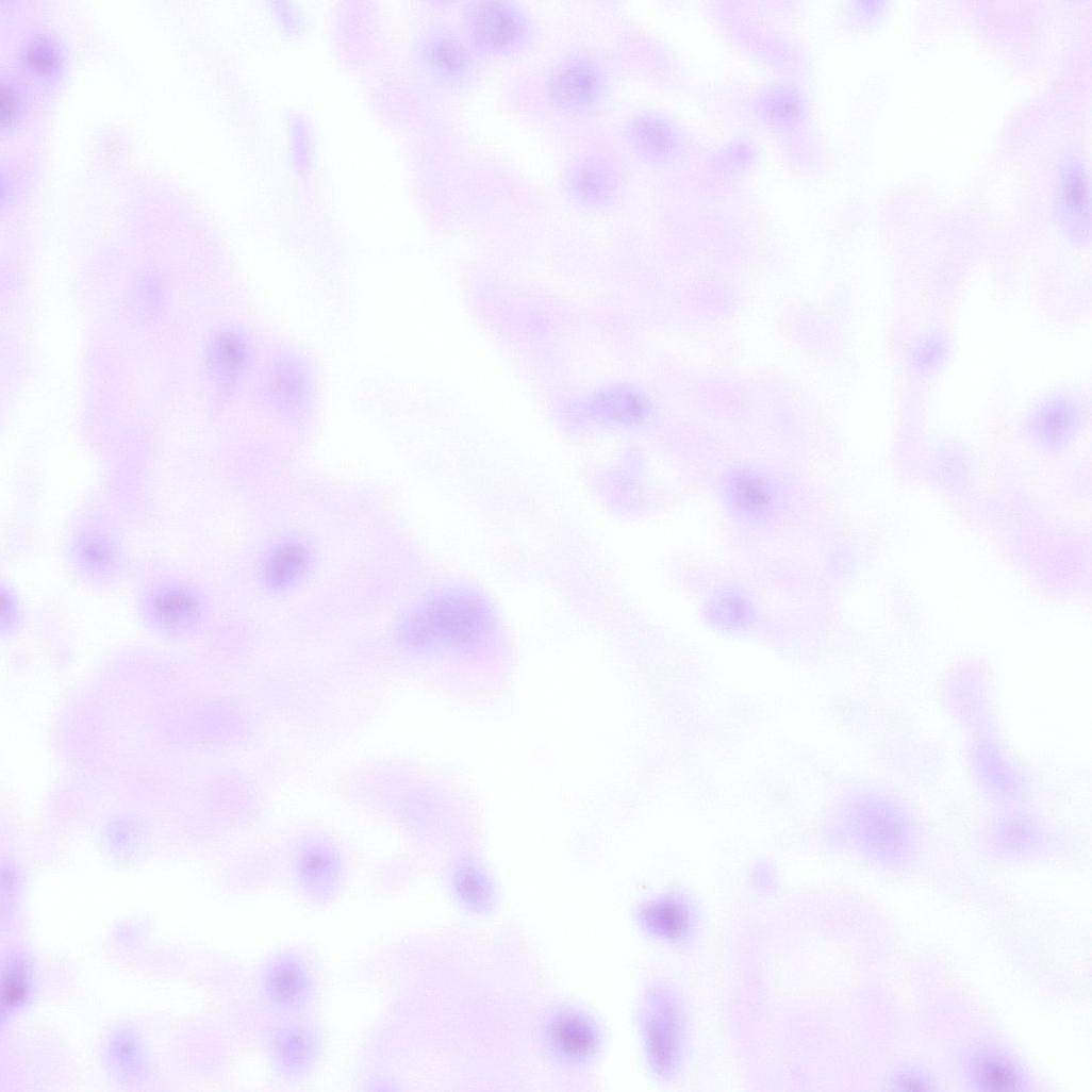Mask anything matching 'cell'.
I'll use <instances>...</instances> for the list:
<instances>
[{
    "instance_id": "6da1fadb",
    "label": "cell",
    "mask_w": 1092,
    "mask_h": 1092,
    "mask_svg": "<svg viewBox=\"0 0 1092 1092\" xmlns=\"http://www.w3.org/2000/svg\"><path fill=\"white\" fill-rule=\"evenodd\" d=\"M491 619L490 610L479 597L446 595L417 609L408 618L402 635L407 644L418 648L457 646L481 636Z\"/></svg>"
},
{
    "instance_id": "7a4b0ae2",
    "label": "cell",
    "mask_w": 1092,
    "mask_h": 1092,
    "mask_svg": "<svg viewBox=\"0 0 1092 1092\" xmlns=\"http://www.w3.org/2000/svg\"><path fill=\"white\" fill-rule=\"evenodd\" d=\"M539 1041L545 1058L555 1066L581 1072L601 1058L606 1035L597 1016L588 1008L561 1003L544 1014Z\"/></svg>"
},
{
    "instance_id": "3957f363",
    "label": "cell",
    "mask_w": 1092,
    "mask_h": 1092,
    "mask_svg": "<svg viewBox=\"0 0 1092 1092\" xmlns=\"http://www.w3.org/2000/svg\"><path fill=\"white\" fill-rule=\"evenodd\" d=\"M638 1026L650 1071L662 1078L673 1075L683 1050V1014L677 996L663 986L649 988L640 1004Z\"/></svg>"
},
{
    "instance_id": "277c9868",
    "label": "cell",
    "mask_w": 1092,
    "mask_h": 1092,
    "mask_svg": "<svg viewBox=\"0 0 1092 1092\" xmlns=\"http://www.w3.org/2000/svg\"><path fill=\"white\" fill-rule=\"evenodd\" d=\"M468 32L474 47L485 53L503 54L515 51L528 35L526 17L504 2H481L468 15Z\"/></svg>"
},
{
    "instance_id": "5b68a950",
    "label": "cell",
    "mask_w": 1092,
    "mask_h": 1092,
    "mask_svg": "<svg viewBox=\"0 0 1092 1092\" xmlns=\"http://www.w3.org/2000/svg\"><path fill=\"white\" fill-rule=\"evenodd\" d=\"M145 615L158 629L168 633H183L198 628L205 615L201 594L194 588L178 582H165L153 588L144 602Z\"/></svg>"
},
{
    "instance_id": "8992f818",
    "label": "cell",
    "mask_w": 1092,
    "mask_h": 1092,
    "mask_svg": "<svg viewBox=\"0 0 1092 1092\" xmlns=\"http://www.w3.org/2000/svg\"><path fill=\"white\" fill-rule=\"evenodd\" d=\"M634 917L647 936L667 943L690 939L696 923L693 906L677 893H663L643 900Z\"/></svg>"
},
{
    "instance_id": "52a82bcc",
    "label": "cell",
    "mask_w": 1092,
    "mask_h": 1092,
    "mask_svg": "<svg viewBox=\"0 0 1092 1092\" xmlns=\"http://www.w3.org/2000/svg\"><path fill=\"white\" fill-rule=\"evenodd\" d=\"M603 85V77L595 65L588 61H573L555 71L548 88L558 106L580 112L599 100Z\"/></svg>"
},
{
    "instance_id": "ba28073f",
    "label": "cell",
    "mask_w": 1092,
    "mask_h": 1092,
    "mask_svg": "<svg viewBox=\"0 0 1092 1092\" xmlns=\"http://www.w3.org/2000/svg\"><path fill=\"white\" fill-rule=\"evenodd\" d=\"M451 886L454 898L467 913L481 916L494 912L498 904L497 888L478 861H464L456 870Z\"/></svg>"
},
{
    "instance_id": "9c48e42d",
    "label": "cell",
    "mask_w": 1092,
    "mask_h": 1092,
    "mask_svg": "<svg viewBox=\"0 0 1092 1092\" xmlns=\"http://www.w3.org/2000/svg\"><path fill=\"white\" fill-rule=\"evenodd\" d=\"M73 556L82 572L96 578L113 577L122 564L119 544L102 530L83 533L75 544Z\"/></svg>"
},
{
    "instance_id": "30bf717a",
    "label": "cell",
    "mask_w": 1092,
    "mask_h": 1092,
    "mask_svg": "<svg viewBox=\"0 0 1092 1092\" xmlns=\"http://www.w3.org/2000/svg\"><path fill=\"white\" fill-rule=\"evenodd\" d=\"M617 180L613 169L603 162L589 159L575 167L568 179L573 197L584 205H605L613 199Z\"/></svg>"
},
{
    "instance_id": "8fae6325",
    "label": "cell",
    "mask_w": 1092,
    "mask_h": 1092,
    "mask_svg": "<svg viewBox=\"0 0 1092 1092\" xmlns=\"http://www.w3.org/2000/svg\"><path fill=\"white\" fill-rule=\"evenodd\" d=\"M628 131L633 147L649 159L663 161L676 151V136L661 119L652 116L639 117L631 122Z\"/></svg>"
},
{
    "instance_id": "7c38bea8",
    "label": "cell",
    "mask_w": 1092,
    "mask_h": 1092,
    "mask_svg": "<svg viewBox=\"0 0 1092 1092\" xmlns=\"http://www.w3.org/2000/svg\"><path fill=\"white\" fill-rule=\"evenodd\" d=\"M309 567L303 546L286 544L277 549L266 566V581L274 590H285L301 579Z\"/></svg>"
},
{
    "instance_id": "4fadbf2b",
    "label": "cell",
    "mask_w": 1092,
    "mask_h": 1092,
    "mask_svg": "<svg viewBox=\"0 0 1092 1092\" xmlns=\"http://www.w3.org/2000/svg\"><path fill=\"white\" fill-rule=\"evenodd\" d=\"M974 1077L982 1089L991 1091L1015 1090L1021 1083L1011 1062L994 1054L982 1055L976 1060Z\"/></svg>"
},
{
    "instance_id": "5bb4252c",
    "label": "cell",
    "mask_w": 1092,
    "mask_h": 1092,
    "mask_svg": "<svg viewBox=\"0 0 1092 1092\" xmlns=\"http://www.w3.org/2000/svg\"><path fill=\"white\" fill-rule=\"evenodd\" d=\"M430 59L433 67L448 78H464L471 69L468 50L452 38H441L433 43Z\"/></svg>"
},
{
    "instance_id": "9a60e30c",
    "label": "cell",
    "mask_w": 1092,
    "mask_h": 1092,
    "mask_svg": "<svg viewBox=\"0 0 1092 1092\" xmlns=\"http://www.w3.org/2000/svg\"><path fill=\"white\" fill-rule=\"evenodd\" d=\"M270 995L278 1002L294 1000L303 989V974L299 966L283 963L276 966L268 980Z\"/></svg>"
},
{
    "instance_id": "2e32d148",
    "label": "cell",
    "mask_w": 1092,
    "mask_h": 1092,
    "mask_svg": "<svg viewBox=\"0 0 1092 1092\" xmlns=\"http://www.w3.org/2000/svg\"><path fill=\"white\" fill-rule=\"evenodd\" d=\"M1063 205L1066 211L1074 215H1082L1089 206L1088 182L1083 171L1076 166H1070L1062 178Z\"/></svg>"
},
{
    "instance_id": "e0dca14e",
    "label": "cell",
    "mask_w": 1092,
    "mask_h": 1092,
    "mask_svg": "<svg viewBox=\"0 0 1092 1092\" xmlns=\"http://www.w3.org/2000/svg\"><path fill=\"white\" fill-rule=\"evenodd\" d=\"M733 486L738 502L748 510L761 511L771 504L770 487L760 478L743 475L737 479Z\"/></svg>"
},
{
    "instance_id": "ac0fdd59",
    "label": "cell",
    "mask_w": 1092,
    "mask_h": 1092,
    "mask_svg": "<svg viewBox=\"0 0 1092 1092\" xmlns=\"http://www.w3.org/2000/svg\"><path fill=\"white\" fill-rule=\"evenodd\" d=\"M28 971L22 965H13L4 976L3 1011L20 1005L28 995Z\"/></svg>"
},
{
    "instance_id": "d6986e66",
    "label": "cell",
    "mask_w": 1092,
    "mask_h": 1092,
    "mask_svg": "<svg viewBox=\"0 0 1092 1092\" xmlns=\"http://www.w3.org/2000/svg\"><path fill=\"white\" fill-rule=\"evenodd\" d=\"M279 1052L283 1062L295 1068L308 1059L310 1042L300 1032H288L280 1040Z\"/></svg>"
},
{
    "instance_id": "ffe728a7",
    "label": "cell",
    "mask_w": 1092,
    "mask_h": 1092,
    "mask_svg": "<svg viewBox=\"0 0 1092 1092\" xmlns=\"http://www.w3.org/2000/svg\"><path fill=\"white\" fill-rule=\"evenodd\" d=\"M27 60L36 70L51 72L59 66V55L55 48L47 40H36L28 49Z\"/></svg>"
},
{
    "instance_id": "44dd1931",
    "label": "cell",
    "mask_w": 1092,
    "mask_h": 1092,
    "mask_svg": "<svg viewBox=\"0 0 1092 1092\" xmlns=\"http://www.w3.org/2000/svg\"><path fill=\"white\" fill-rule=\"evenodd\" d=\"M798 105L797 102L788 94L785 96H777L775 100L770 102L768 113L777 119H789L797 115Z\"/></svg>"
},
{
    "instance_id": "7402d4cb",
    "label": "cell",
    "mask_w": 1092,
    "mask_h": 1092,
    "mask_svg": "<svg viewBox=\"0 0 1092 1092\" xmlns=\"http://www.w3.org/2000/svg\"><path fill=\"white\" fill-rule=\"evenodd\" d=\"M218 354L221 362L229 368H236L244 359L241 345L232 340H226L220 344Z\"/></svg>"
},
{
    "instance_id": "603a6c76",
    "label": "cell",
    "mask_w": 1092,
    "mask_h": 1092,
    "mask_svg": "<svg viewBox=\"0 0 1092 1092\" xmlns=\"http://www.w3.org/2000/svg\"><path fill=\"white\" fill-rule=\"evenodd\" d=\"M18 101L11 87L3 86L0 92V109H2L3 126L11 125L17 114Z\"/></svg>"
},
{
    "instance_id": "cb8c5ba5",
    "label": "cell",
    "mask_w": 1092,
    "mask_h": 1092,
    "mask_svg": "<svg viewBox=\"0 0 1092 1092\" xmlns=\"http://www.w3.org/2000/svg\"><path fill=\"white\" fill-rule=\"evenodd\" d=\"M329 857L322 854H313L305 858L303 871L310 878L321 877L330 868Z\"/></svg>"
}]
</instances>
